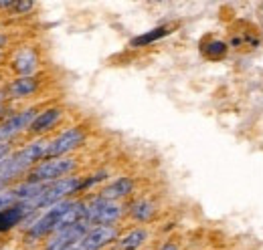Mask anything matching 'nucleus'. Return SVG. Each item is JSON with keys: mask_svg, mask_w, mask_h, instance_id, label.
Wrapping results in <instances>:
<instances>
[{"mask_svg": "<svg viewBox=\"0 0 263 250\" xmlns=\"http://www.w3.org/2000/svg\"><path fill=\"white\" fill-rule=\"evenodd\" d=\"M75 170H77V159L75 157H51V159H45V161L36 163L27 174L29 176L27 180L39 182V184H53L57 180L69 178Z\"/></svg>", "mask_w": 263, "mask_h": 250, "instance_id": "f257e3e1", "label": "nucleus"}, {"mask_svg": "<svg viewBox=\"0 0 263 250\" xmlns=\"http://www.w3.org/2000/svg\"><path fill=\"white\" fill-rule=\"evenodd\" d=\"M124 206L114 200H105L101 196L89 198L85 202V222L91 226H116V222L122 218Z\"/></svg>", "mask_w": 263, "mask_h": 250, "instance_id": "f03ea898", "label": "nucleus"}, {"mask_svg": "<svg viewBox=\"0 0 263 250\" xmlns=\"http://www.w3.org/2000/svg\"><path fill=\"white\" fill-rule=\"evenodd\" d=\"M71 204H73V200H63V202H57V204L49 206L41 216H36V218L29 224L27 234H29L31 238H45V236H51V234L57 230L59 220L63 218V214L69 210Z\"/></svg>", "mask_w": 263, "mask_h": 250, "instance_id": "7ed1b4c3", "label": "nucleus"}, {"mask_svg": "<svg viewBox=\"0 0 263 250\" xmlns=\"http://www.w3.org/2000/svg\"><path fill=\"white\" fill-rule=\"evenodd\" d=\"M118 240L116 226H91L69 250H101Z\"/></svg>", "mask_w": 263, "mask_h": 250, "instance_id": "20e7f679", "label": "nucleus"}, {"mask_svg": "<svg viewBox=\"0 0 263 250\" xmlns=\"http://www.w3.org/2000/svg\"><path fill=\"white\" fill-rule=\"evenodd\" d=\"M85 139V133L81 127H69L63 133H59L55 139L49 141V152H47V159L51 157H65V154L77 150Z\"/></svg>", "mask_w": 263, "mask_h": 250, "instance_id": "39448f33", "label": "nucleus"}, {"mask_svg": "<svg viewBox=\"0 0 263 250\" xmlns=\"http://www.w3.org/2000/svg\"><path fill=\"white\" fill-rule=\"evenodd\" d=\"M36 117V109L29 107V109H23L18 113H12L8 117H4L0 121V143L2 141H10L14 135L23 133L25 129H29L33 119Z\"/></svg>", "mask_w": 263, "mask_h": 250, "instance_id": "423d86ee", "label": "nucleus"}, {"mask_svg": "<svg viewBox=\"0 0 263 250\" xmlns=\"http://www.w3.org/2000/svg\"><path fill=\"white\" fill-rule=\"evenodd\" d=\"M89 228H91V224L85 222V220H81V222H77L73 226H67L63 230L51 234V238L47 240V244H45L43 250H69Z\"/></svg>", "mask_w": 263, "mask_h": 250, "instance_id": "0eeeda50", "label": "nucleus"}, {"mask_svg": "<svg viewBox=\"0 0 263 250\" xmlns=\"http://www.w3.org/2000/svg\"><path fill=\"white\" fill-rule=\"evenodd\" d=\"M10 67H12V71L18 77H33V73L39 69V55L34 53V49H31V47H23L12 57Z\"/></svg>", "mask_w": 263, "mask_h": 250, "instance_id": "6e6552de", "label": "nucleus"}, {"mask_svg": "<svg viewBox=\"0 0 263 250\" xmlns=\"http://www.w3.org/2000/svg\"><path fill=\"white\" fill-rule=\"evenodd\" d=\"M61 115H63V109H61V107H47V109H43L41 113H36V117L33 119L29 131L34 133V135H43V133L51 131L55 125L59 123Z\"/></svg>", "mask_w": 263, "mask_h": 250, "instance_id": "1a4fd4ad", "label": "nucleus"}, {"mask_svg": "<svg viewBox=\"0 0 263 250\" xmlns=\"http://www.w3.org/2000/svg\"><path fill=\"white\" fill-rule=\"evenodd\" d=\"M39 89V79L36 77H18L6 87V97L10 99H25L36 93Z\"/></svg>", "mask_w": 263, "mask_h": 250, "instance_id": "9d476101", "label": "nucleus"}, {"mask_svg": "<svg viewBox=\"0 0 263 250\" xmlns=\"http://www.w3.org/2000/svg\"><path fill=\"white\" fill-rule=\"evenodd\" d=\"M29 216H31V214H29V210L25 208L23 202L16 204V206H12V208H8V210H2V212H0V232L12 230L14 226H18L21 222H25Z\"/></svg>", "mask_w": 263, "mask_h": 250, "instance_id": "9b49d317", "label": "nucleus"}, {"mask_svg": "<svg viewBox=\"0 0 263 250\" xmlns=\"http://www.w3.org/2000/svg\"><path fill=\"white\" fill-rule=\"evenodd\" d=\"M132 192H134V180L132 178H118V180H114L111 184H107V186L103 187L99 192V196L105 198V200L118 202V200L130 196Z\"/></svg>", "mask_w": 263, "mask_h": 250, "instance_id": "f8f14e48", "label": "nucleus"}, {"mask_svg": "<svg viewBox=\"0 0 263 250\" xmlns=\"http://www.w3.org/2000/svg\"><path fill=\"white\" fill-rule=\"evenodd\" d=\"M146 238H148L146 230H142V228L130 230L126 236H122V238L118 240V250H138L144 244Z\"/></svg>", "mask_w": 263, "mask_h": 250, "instance_id": "ddd939ff", "label": "nucleus"}, {"mask_svg": "<svg viewBox=\"0 0 263 250\" xmlns=\"http://www.w3.org/2000/svg\"><path fill=\"white\" fill-rule=\"evenodd\" d=\"M166 34H170V27L164 25V27H158V29H152V31L144 32V34H140V36H136V38H132L130 47H146V45H150V43H156V40H160L162 36Z\"/></svg>", "mask_w": 263, "mask_h": 250, "instance_id": "4468645a", "label": "nucleus"}, {"mask_svg": "<svg viewBox=\"0 0 263 250\" xmlns=\"http://www.w3.org/2000/svg\"><path fill=\"white\" fill-rule=\"evenodd\" d=\"M154 212H156V208H154V204L150 200H138V202L132 204L130 208L132 218L138 220V222H148L154 216Z\"/></svg>", "mask_w": 263, "mask_h": 250, "instance_id": "2eb2a0df", "label": "nucleus"}, {"mask_svg": "<svg viewBox=\"0 0 263 250\" xmlns=\"http://www.w3.org/2000/svg\"><path fill=\"white\" fill-rule=\"evenodd\" d=\"M225 53H227V45H225L223 40H211V43H206V45L202 47V55H204L206 59H211V61L223 59Z\"/></svg>", "mask_w": 263, "mask_h": 250, "instance_id": "dca6fc26", "label": "nucleus"}, {"mask_svg": "<svg viewBox=\"0 0 263 250\" xmlns=\"http://www.w3.org/2000/svg\"><path fill=\"white\" fill-rule=\"evenodd\" d=\"M16 204H18V198H16V194H14L12 186L0 190V212L12 208V206H16Z\"/></svg>", "mask_w": 263, "mask_h": 250, "instance_id": "f3484780", "label": "nucleus"}, {"mask_svg": "<svg viewBox=\"0 0 263 250\" xmlns=\"http://www.w3.org/2000/svg\"><path fill=\"white\" fill-rule=\"evenodd\" d=\"M10 154H12V145H10V141H2V143H0V163L10 156Z\"/></svg>", "mask_w": 263, "mask_h": 250, "instance_id": "a211bd4d", "label": "nucleus"}, {"mask_svg": "<svg viewBox=\"0 0 263 250\" xmlns=\"http://www.w3.org/2000/svg\"><path fill=\"white\" fill-rule=\"evenodd\" d=\"M160 250H178V246H176L174 242H168V244H164V246H162Z\"/></svg>", "mask_w": 263, "mask_h": 250, "instance_id": "6ab92c4d", "label": "nucleus"}, {"mask_svg": "<svg viewBox=\"0 0 263 250\" xmlns=\"http://www.w3.org/2000/svg\"><path fill=\"white\" fill-rule=\"evenodd\" d=\"M2 97H6V95H2V93H0V105H2Z\"/></svg>", "mask_w": 263, "mask_h": 250, "instance_id": "aec40b11", "label": "nucleus"}, {"mask_svg": "<svg viewBox=\"0 0 263 250\" xmlns=\"http://www.w3.org/2000/svg\"><path fill=\"white\" fill-rule=\"evenodd\" d=\"M2 55H4V53H2V49H0V61H2Z\"/></svg>", "mask_w": 263, "mask_h": 250, "instance_id": "412c9836", "label": "nucleus"}]
</instances>
